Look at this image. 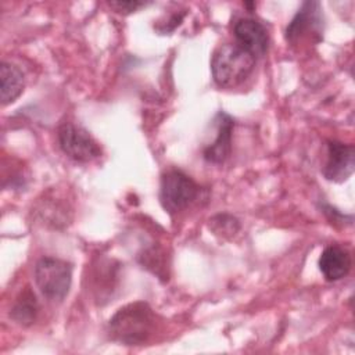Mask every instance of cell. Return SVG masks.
Returning a JSON list of instances; mask_svg holds the SVG:
<instances>
[{
	"label": "cell",
	"mask_w": 355,
	"mask_h": 355,
	"mask_svg": "<svg viewBox=\"0 0 355 355\" xmlns=\"http://www.w3.org/2000/svg\"><path fill=\"white\" fill-rule=\"evenodd\" d=\"M155 313L147 302L137 301L119 308L108 322V334L125 345L144 344L155 330Z\"/></svg>",
	"instance_id": "cell-1"
},
{
	"label": "cell",
	"mask_w": 355,
	"mask_h": 355,
	"mask_svg": "<svg viewBox=\"0 0 355 355\" xmlns=\"http://www.w3.org/2000/svg\"><path fill=\"white\" fill-rule=\"evenodd\" d=\"M255 60L250 51L237 43L223 44L212 55V78L220 87H234L250 76L255 67Z\"/></svg>",
	"instance_id": "cell-2"
},
{
	"label": "cell",
	"mask_w": 355,
	"mask_h": 355,
	"mask_svg": "<svg viewBox=\"0 0 355 355\" xmlns=\"http://www.w3.org/2000/svg\"><path fill=\"white\" fill-rule=\"evenodd\" d=\"M35 283L49 301H62L69 291L72 282V266L69 262L43 257L35 265Z\"/></svg>",
	"instance_id": "cell-3"
},
{
	"label": "cell",
	"mask_w": 355,
	"mask_h": 355,
	"mask_svg": "<svg viewBox=\"0 0 355 355\" xmlns=\"http://www.w3.org/2000/svg\"><path fill=\"white\" fill-rule=\"evenodd\" d=\"M198 194V184L179 169H169L161 178L159 201L169 214L186 209L197 200Z\"/></svg>",
	"instance_id": "cell-4"
},
{
	"label": "cell",
	"mask_w": 355,
	"mask_h": 355,
	"mask_svg": "<svg viewBox=\"0 0 355 355\" xmlns=\"http://www.w3.org/2000/svg\"><path fill=\"white\" fill-rule=\"evenodd\" d=\"M57 139L64 154L76 162H90L101 155L98 143L80 125L64 122L58 128Z\"/></svg>",
	"instance_id": "cell-5"
},
{
	"label": "cell",
	"mask_w": 355,
	"mask_h": 355,
	"mask_svg": "<svg viewBox=\"0 0 355 355\" xmlns=\"http://www.w3.org/2000/svg\"><path fill=\"white\" fill-rule=\"evenodd\" d=\"M323 32V15L318 1H305L290 21L286 29V39L291 44L313 39L318 42Z\"/></svg>",
	"instance_id": "cell-6"
},
{
	"label": "cell",
	"mask_w": 355,
	"mask_h": 355,
	"mask_svg": "<svg viewBox=\"0 0 355 355\" xmlns=\"http://www.w3.org/2000/svg\"><path fill=\"white\" fill-rule=\"evenodd\" d=\"M355 168V150L352 144L337 140L327 141V158L323 166V176L336 183L347 180Z\"/></svg>",
	"instance_id": "cell-7"
},
{
	"label": "cell",
	"mask_w": 355,
	"mask_h": 355,
	"mask_svg": "<svg viewBox=\"0 0 355 355\" xmlns=\"http://www.w3.org/2000/svg\"><path fill=\"white\" fill-rule=\"evenodd\" d=\"M214 125H215V139L212 143H208L207 146H204L202 157L205 161L211 164H223L230 155L234 121L229 114L219 111L215 115Z\"/></svg>",
	"instance_id": "cell-8"
},
{
	"label": "cell",
	"mask_w": 355,
	"mask_h": 355,
	"mask_svg": "<svg viewBox=\"0 0 355 355\" xmlns=\"http://www.w3.org/2000/svg\"><path fill=\"white\" fill-rule=\"evenodd\" d=\"M233 35L236 43L250 51L255 58L262 57L268 51L269 35L266 28L257 19L241 18L234 24Z\"/></svg>",
	"instance_id": "cell-9"
},
{
	"label": "cell",
	"mask_w": 355,
	"mask_h": 355,
	"mask_svg": "<svg viewBox=\"0 0 355 355\" xmlns=\"http://www.w3.org/2000/svg\"><path fill=\"white\" fill-rule=\"evenodd\" d=\"M351 255L340 245L326 247L319 257V269L326 280L337 282L345 277L351 269Z\"/></svg>",
	"instance_id": "cell-10"
},
{
	"label": "cell",
	"mask_w": 355,
	"mask_h": 355,
	"mask_svg": "<svg viewBox=\"0 0 355 355\" xmlns=\"http://www.w3.org/2000/svg\"><path fill=\"white\" fill-rule=\"evenodd\" d=\"M24 90V73L22 71L11 64V62H1L0 67V97L1 104L12 103Z\"/></svg>",
	"instance_id": "cell-11"
},
{
	"label": "cell",
	"mask_w": 355,
	"mask_h": 355,
	"mask_svg": "<svg viewBox=\"0 0 355 355\" xmlns=\"http://www.w3.org/2000/svg\"><path fill=\"white\" fill-rule=\"evenodd\" d=\"M37 311H39L37 300H36L35 294L29 288H26L25 291H22L18 295L17 301L12 305L10 316L17 323L24 324V326H29L35 322Z\"/></svg>",
	"instance_id": "cell-12"
},
{
	"label": "cell",
	"mask_w": 355,
	"mask_h": 355,
	"mask_svg": "<svg viewBox=\"0 0 355 355\" xmlns=\"http://www.w3.org/2000/svg\"><path fill=\"white\" fill-rule=\"evenodd\" d=\"M209 222H211L212 230L216 234H223V236L234 234L240 229L239 220L234 216L227 215V214H219V215L214 216L212 219H209Z\"/></svg>",
	"instance_id": "cell-13"
},
{
	"label": "cell",
	"mask_w": 355,
	"mask_h": 355,
	"mask_svg": "<svg viewBox=\"0 0 355 355\" xmlns=\"http://www.w3.org/2000/svg\"><path fill=\"white\" fill-rule=\"evenodd\" d=\"M110 7H112L114 10H116L118 12H123V14H129V12H135L141 7H146L148 3L144 1H137V0H130V1H110L108 3Z\"/></svg>",
	"instance_id": "cell-14"
}]
</instances>
